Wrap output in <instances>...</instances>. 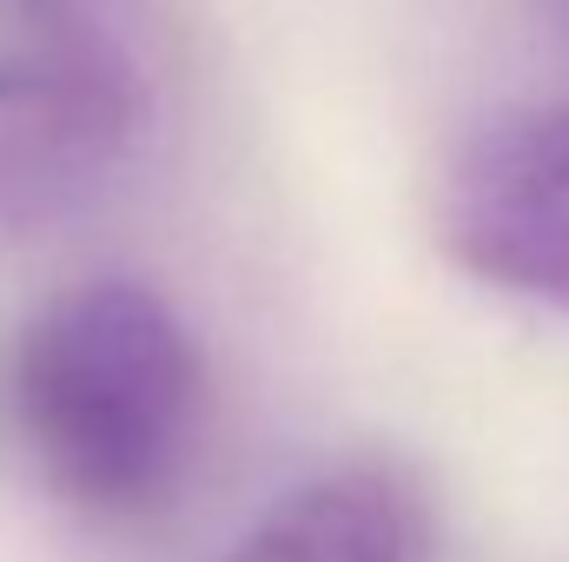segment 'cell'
Wrapping results in <instances>:
<instances>
[{
    "instance_id": "obj_1",
    "label": "cell",
    "mask_w": 569,
    "mask_h": 562,
    "mask_svg": "<svg viewBox=\"0 0 569 562\" xmlns=\"http://www.w3.org/2000/svg\"><path fill=\"white\" fill-rule=\"evenodd\" d=\"M0 436L60 510L152 523L206 463V351L152 284H73L0 351Z\"/></svg>"
},
{
    "instance_id": "obj_2",
    "label": "cell",
    "mask_w": 569,
    "mask_h": 562,
    "mask_svg": "<svg viewBox=\"0 0 569 562\" xmlns=\"http://www.w3.org/2000/svg\"><path fill=\"white\" fill-rule=\"evenodd\" d=\"M437 239L470 279L569 311V100L503 107L450 152Z\"/></svg>"
},
{
    "instance_id": "obj_3",
    "label": "cell",
    "mask_w": 569,
    "mask_h": 562,
    "mask_svg": "<svg viewBox=\"0 0 569 562\" xmlns=\"http://www.w3.org/2000/svg\"><path fill=\"white\" fill-rule=\"evenodd\" d=\"M146 133L140 80L93 47L0 60V239L93 205Z\"/></svg>"
},
{
    "instance_id": "obj_4",
    "label": "cell",
    "mask_w": 569,
    "mask_h": 562,
    "mask_svg": "<svg viewBox=\"0 0 569 562\" xmlns=\"http://www.w3.org/2000/svg\"><path fill=\"white\" fill-rule=\"evenodd\" d=\"M219 562H418V510L385 470H331L272 503Z\"/></svg>"
}]
</instances>
